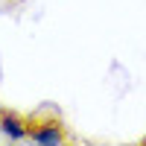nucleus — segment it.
Segmentation results:
<instances>
[{
    "mask_svg": "<svg viewBox=\"0 0 146 146\" xmlns=\"http://www.w3.org/2000/svg\"><path fill=\"white\" fill-rule=\"evenodd\" d=\"M27 143H35V146H62V143H70V135L64 131V123L58 111H38L29 117V140Z\"/></svg>",
    "mask_w": 146,
    "mask_h": 146,
    "instance_id": "1",
    "label": "nucleus"
},
{
    "mask_svg": "<svg viewBox=\"0 0 146 146\" xmlns=\"http://www.w3.org/2000/svg\"><path fill=\"white\" fill-rule=\"evenodd\" d=\"M0 140L27 143L29 140V117L18 111H0Z\"/></svg>",
    "mask_w": 146,
    "mask_h": 146,
    "instance_id": "2",
    "label": "nucleus"
}]
</instances>
